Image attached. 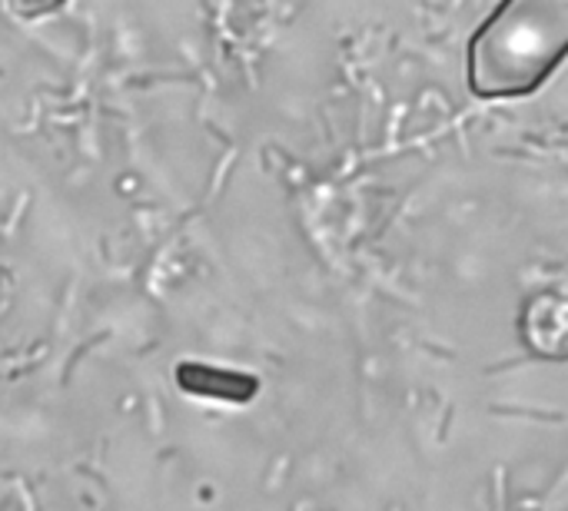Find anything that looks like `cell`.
<instances>
[{
    "label": "cell",
    "instance_id": "1",
    "mask_svg": "<svg viewBox=\"0 0 568 511\" xmlns=\"http://www.w3.org/2000/svg\"><path fill=\"white\" fill-rule=\"evenodd\" d=\"M568 53V0H503L469 37L466 80L479 100L539 93Z\"/></svg>",
    "mask_w": 568,
    "mask_h": 511
},
{
    "label": "cell",
    "instance_id": "2",
    "mask_svg": "<svg viewBox=\"0 0 568 511\" xmlns=\"http://www.w3.org/2000/svg\"><path fill=\"white\" fill-rule=\"evenodd\" d=\"M173 382L183 396L203 399V402H220V406H253L260 396V376L236 369V366H220V362H203V359H183L173 369Z\"/></svg>",
    "mask_w": 568,
    "mask_h": 511
},
{
    "label": "cell",
    "instance_id": "3",
    "mask_svg": "<svg viewBox=\"0 0 568 511\" xmlns=\"http://www.w3.org/2000/svg\"><path fill=\"white\" fill-rule=\"evenodd\" d=\"M519 333L539 359L562 362L568 356V299L562 289L532 293L519 316Z\"/></svg>",
    "mask_w": 568,
    "mask_h": 511
}]
</instances>
